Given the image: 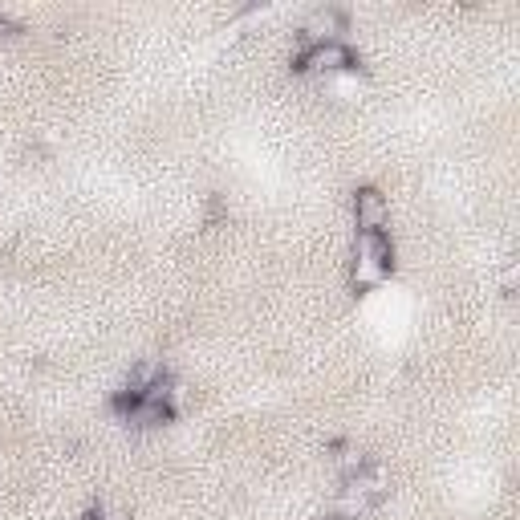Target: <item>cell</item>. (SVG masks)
<instances>
[{
  "mask_svg": "<svg viewBox=\"0 0 520 520\" xmlns=\"http://www.w3.org/2000/svg\"><path fill=\"white\" fill-rule=\"evenodd\" d=\"M386 496V468L382 464H362L358 472H350L342 496H338V520H358L362 512H370L378 500Z\"/></svg>",
  "mask_w": 520,
  "mask_h": 520,
  "instance_id": "obj_1",
  "label": "cell"
},
{
  "mask_svg": "<svg viewBox=\"0 0 520 520\" xmlns=\"http://www.w3.org/2000/svg\"><path fill=\"white\" fill-rule=\"evenodd\" d=\"M297 70L309 74H334V70H354V53L342 41H325V45H309L297 57Z\"/></svg>",
  "mask_w": 520,
  "mask_h": 520,
  "instance_id": "obj_3",
  "label": "cell"
},
{
  "mask_svg": "<svg viewBox=\"0 0 520 520\" xmlns=\"http://www.w3.org/2000/svg\"><path fill=\"white\" fill-rule=\"evenodd\" d=\"M390 265H395V248H390L386 232L358 236V273H354L358 285H378L390 273Z\"/></svg>",
  "mask_w": 520,
  "mask_h": 520,
  "instance_id": "obj_2",
  "label": "cell"
},
{
  "mask_svg": "<svg viewBox=\"0 0 520 520\" xmlns=\"http://www.w3.org/2000/svg\"><path fill=\"white\" fill-rule=\"evenodd\" d=\"M342 25H346V17H342L338 9H317V13L301 25V33H305L309 45H325V41H338Z\"/></svg>",
  "mask_w": 520,
  "mask_h": 520,
  "instance_id": "obj_5",
  "label": "cell"
},
{
  "mask_svg": "<svg viewBox=\"0 0 520 520\" xmlns=\"http://www.w3.org/2000/svg\"><path fill=\"white\" fill-rule=\"evenodd\" d=\"M17 37V25L9 21V17H0V45H5V41H13Z\"/></svg>",
  "mask_w": 520,
  "mask_h": 520,
  "instance_id": "obj_6",
  "label": "cell"
},
{
  "mask_svg": "<svg viewBox=\"0 0 520 520\" xmlns=\"http://www.w3.org/2000/svg\"><path fill=\"white\" fill-rule=\"evenodd\" d=\"M354 220H358V236L386 232V224H390V204H386V195L374 191V187H362V191L354 195Z\"/></svg>",
  "mask_w": 520,
  "mask_h": 520,
  "instance_id": "obj_4",
  "label": "cell"
}]
</instances>
